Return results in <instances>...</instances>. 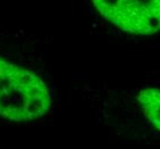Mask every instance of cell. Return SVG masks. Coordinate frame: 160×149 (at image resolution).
<instances>
[{
	"label": "cell",
	"instance_id": "6da1fadb",
	"mask_svg": "<svg viewBox=\"0 0 160 149\" xmlns=\"http://www.w3.org/2000/svg\"><path fill=\"white\" fill-rule=\"evenodd\" d=\"M50 108L46 84L28 69L0 58V116L13 122H31Z\"/></svg>",
	"mask_w": 160,
	"mask_h": 149
},
{
	"label": "cell",
	"instance_id": "7a4b0ae2",
	"mask_svg": "<svg viewBox=\"0 0 160 149\" xmlns=\"http://www.w3.org/2000/svg\"><path fill=\"white\" fill-rule=\"evenodd\" d=\"M104 17L126 32L149 36L160 30V0H92Z\"/></svg>",
	"mask_w": 160,
	"mask_h": 149
},
{
	"label": "cell",
	"instance_id": "3957f363",
	"mask_svg": "<svg viewBox=\"0 0 160 149\" xmlns=\"http://www.w3.org/2000/svg\"><path fill=\"white\" fill-rule=\"evenodd\" d=\"M137 100L146 118L160 130V90L145 88L138 93Z\"/></svg>",
	"mask_w": 160,
	"mask_h": 149
}]
</instances>
